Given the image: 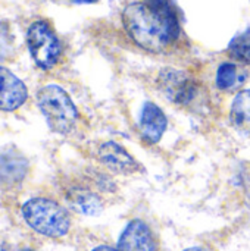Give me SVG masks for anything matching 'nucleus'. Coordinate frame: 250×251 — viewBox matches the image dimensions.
<instances>
[{
	"instance_id": "nucleus-9",
	"label": "nucleus",
	"mask_w": 250,
	"mask_h": 251,
	"mask_svg": "<svg viewBox=\"0 0 250 251\" xmlns=\"http://www.w3.org/2000/svg\"><path fill=\"white\" fill-rule=\"evenodd\" d=\"M167 128L168 118L164 113V110L152 101L144 103L139 122L141 140L147 144H156L164 137Z\"/></svg>"
},
{
	"instance_id": "nucleus-3",
	"label": "nucleus",
	"mask_w": 250,
	"mask_h": 251,
	"mask_svg": "<svg viewBox=\"0 0 250 251\" xmlns=\"http://www.w3.org/2000/svg\"><path fill=\"white\" fill-rule=\"evenodd\" d=\"M25 222L38 234L49 238H62L71 229V216L57 201L35 197L22 206Z\"/></svg>"
},
{
	"instance_id": "nucleus-18",
	"label": "nucleus",
	"mask_w": 250,
	"mask_h": 251,
	"mask_svg": "<svg viewBox=\"0 0 250 251\" xmlns=\"http://www.w3.org/2000/svg\"><path fill=\"white\" fill-rule=\"evenodd\" d=\"M22 251H34V250H28V249H25V250H22Z\"/></svg>"
},
{
	"instance_id": "nucleus-15",
	"label": "nucleus",
	"mask_w": 250,
	"mask_h": 251,
	"mask_svg": "<svg viewBox=\"0 0 250 251\" xmlns=\"http://www.w3.org/2000/svg\"><path fill=\"white\" fill-rule=\"evenodd\" d=\"M91 251H121L118 247H112V246H106V244H102V246H97L94 247Z\"/></svg>"
},
{
	"instance_id": "nucleus-17",
	"label": "nucleus",
	"mask_w": 250,
	"mask_h": 251,
	"mask_svg": "<svg viewBox=\"0 0 250 251\" xmlns=\"http://www.w3.org/2000/svg\"><path fill=\"white\" fill-rule=\"evenodd\" d=\"M77 3H96L97 0H75Z\"/></svg>"
},
{
	"instance_id": "nucleus-10",
	"label": "nucleus",
	"mask_w": 250,
	"mask_h": 251,
	"mask_svg": "<svg viewBox=\"0 0 250 251\" xmlns=\"http://www.w3.org/2000/svg\"><path fill=\"white\" fill-rule=\"evenodd\" d=\"M27 96L25 84L9 69L0 66V110H16L25 103Z\"/></svg>"
},
{
	"instance_id": "nucleus-2",
	"label": "nucleus",
	"mask_w": 250,
	"mask_h": 251,
	"mask_svg": "<svg viewBox=\"0 0 250 251\" xmlns=\"http://www.w3.org/2000/svg\"><path fill=\"white\" fill-rule=\"evenodd\" d=\"M116 193V184L102 169H90L83 179L74 181L65 190V197L72 209L85 215L96 216L106 207L109 196Z\"/></svg>"
},
{
	"instance_id": "nucleus-12",
	"label": "nucleus",
	"mask_w": 250,
	"mask_h": 251,
	"mask_svg": "<svg viewBox=\"0 0 250 251\" xmlns=\"http://www.w3.org/2000/svg\"><path fill=\"white\" fill-rule=\"evenodd\" d=\"M246 81L245 71L234 62H222L217 69L215 84L221 91H233Z\"/></svg>"
},
{
	"instance_id": "nucleus-6",
	"label": "nucleus",
	"mask_w": 250,
	"mask_h": 251,
	"mask_svg": "<svg viewBox=\"0 0 250 251\" xmlns=\"http://www.w3.org/2000/svg\"><path fill=\"white\" fill-rule=\"evenodd\" d=\"M27 44L34 62L41 69H52L62 56V44L50 24L46 21H35L29 25L27 31Z\"/></svg>"
},
{
	"instance_id": "nucleus-13",
	"label": "nucleus",
	"mask_w": 250,
	"mask_h": 251,
	"mask_svg": "<svg viewBox=\"0 0 250 251\" xmlns=\"http://www.w3.org/2000/svg\"><path fill=\"white\" fill-rule=\"evenodd\" d=\"M27 172V162L21 156H0V179L6 182H18Z\"/></svg>"
},
{
	"instance_id": "nucleus-4",
	"label": "nucleus",
	"mask_w": 250,
	"mask_h": 251,
	"mask_svg": "<svg viewBox=\"0 0 250 251\" xmlns=\"http://www.w3.org/2000/svg\"><path fill=\"white\" fill-rule=\"evenodd\" d=\"M37 103L52 131L69 134L78 122V110L69 94L59 85H46L37 94Z\"/></svg>"
},
{
	"instance_id": "nucleus-1",
	"label": "nucleus",
	"mask_w": 250,
	"mask_h": 251,
	"mask_svg": "<svg viewBox=\"0 0 250 251\" xmlns=\"http://www.w3.org/2000/svg\"><path fill=\"white\" fill-rule=\"evenodd\" d=\"M122 25L128 37L143 50L165 53L181 37V26L174 6L153 9L143 1H134L122 10Z\"/></svg>"
},
{
	"instance_id": "nucleus-11",
	"label": "nucleus",
	"mask_w": 250,
	"mask_h": 251,
	"mask_svg": "<svg viewBox=\"0 0 250 251\" xmlns=\"http://www.w3.org/2000/svg\"><path fill=\"white\" fill-rule=\"evenodd\" d=\"M230 121L236 129L250 135V88L237 93L233 99Z\"/></svg>"
},
{
	"instance_id": "nucleus-7",
	"label": "nucleus",
	"mask_w": 250,
	"mask_h": 251,
	"mask_svg": "<svg viewBox=\"0 0 250 251\" xmlns=\"http://www.w3.org/2000/svg\"><path fill=\"white\" fill-rule=\"evenodd\" d=\"M96 159L105 171L115 175L128 176L141 171L140 163L115 141H103L96 150Z\"/></svg>"
},
{
	"instance_id": "nucleus-16",
	"label": "nucleus",
	"mask_w": 250,
	"mask_h": 251,
	"mask_svg": "<svg viewBox=\"0 0 250 251\" xmlns=\"http://www.w3.org/2000/svg\"><path fill=\"white\" fill-rule=\"evenodd\" d=\"M183 251H211L208 250V249H205V247H190V249H186V250Z\"/></svg>"
},
{
	"instance_id": "nucleus-8",
	"label": "nucleus",
	"mask_w": 250,
	"mask_h": 251,
	"mask_svg": "<svg viewBox=\"0 0 250 251\" xmlns=\"http://www.w3.org/2000/svg\"><path fill=\"white\" fill-rule=\"evenodd\" d=\"M118 249L121 251H159V244L149 224L141 219H133L121 232Z\"/></svg>"
},
{
	"instance_id": "nucleus-5",
	"label": "nucleus",
	"mask_w": 250,
	"mask_h": 251,
	"mask_svg": "<svg viewBox=\"0 0 250 251\" xmlns=\"http://www.w3.org/2000/svg\"><path fill=\"white\" fill-rule=\"evenodd\" d=\"M156 82L161 93L177 107L190 110L203 103L202 84L186 71L174 68L162 69Z\"/></svg>"
},
{
	"instance_id": "nucleus-14",
	"label": "nucleus",
	"mask_w": 250,
	"mask_h": 251,
	"mask_svg": "<svg viewBox=\"0 0 250 251\" xmlns=\"http://www.w3.org/2000/svg\"><path fill=\"white\" fill-rule=\"evenodd\" d=\"M228 54L236 62L250 65V29L233 38L228 46Z\"/></svg>"
}]
</instances>
